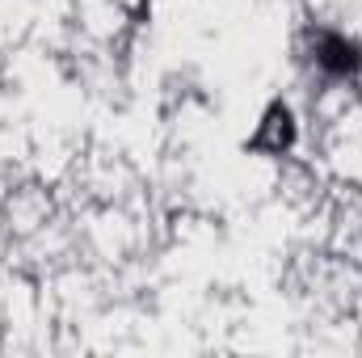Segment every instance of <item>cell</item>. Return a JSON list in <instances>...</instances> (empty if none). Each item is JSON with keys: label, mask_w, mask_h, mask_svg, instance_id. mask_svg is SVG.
Returning a JSON list of instances; mask_svg holds the SVG:
<instances>
[{"label": "cell", "mask_w": 362, "mask_h": 358, "mask_svg": "<svg viewBox=\"0 0 362 358\" xmlns=\"http://www.w3.org/2000/svg\"><path fill=\"white\" fill-rule=\"evenodd\" d=\"M320 64L329 72H354L358 68V47L350 38H325L320 42Z\"/></svg>", "instance_id": "6da1fadb"}]
</instances>
